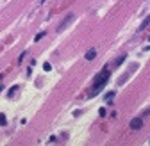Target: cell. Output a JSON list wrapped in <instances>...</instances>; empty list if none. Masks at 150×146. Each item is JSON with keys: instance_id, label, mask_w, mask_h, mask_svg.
I'll return each mask as SVG.
<instances>
[{"instance_id": "obj_1", "label": "cell", "mask_w": 150, "mask_h": 146, "mask_svg": "<svg viewBox=\"0 0 150 146\" xmlns=\"http://www.w3.org/2000/svg\"><path fill=\"white\" fill-rule=\"evenodd\" d=\"M109 77H111V71H109V68H104V70H102V73H100V75L95 78V84H93V89L89 91V96H95L98 91H102V89L105 87V84H107Z\"/></svg>"}, {"instance_id": "obj_2", "label": "cell", "mask_w": 150, "mask_h": 146, "mask_svg": "<svg viewBox=\"0 0 150 146\" xmlns=\"http://www.w3.org/2000/svg\"><path fill=\"white\" fill-rule=\"evenodd\" d=\"M71 20H73V14H71V13H70V14H66V16H64V20L61 22V25L57 27V32H63V30H64L70 23H71Z\"/></svg>"}, {"instance_id": "obj_3", "label": "cell", "mask_w": 150, "mask_h": 146, "mask_svg": "<svg viewBox=\"0 0 150 146\" xmlns=\"http://www.w3.org/2000/svg\"><path fill=\"white\" fill-rule=\"evenodd\" d=\"M129 127L132 128V130H139V128H143V118H134L132 121L129 123Z\"/></svg>"}, {"instance_id": "obj_4", "label": "cell", "mask_w": 150, "mask_h": 146, "mask_svg": "<svg viewBox=\"0 0 150 146\" xmlns=\"http://www.w3.org/2000/svg\"><path fill=\"white\" fill-rule=\"evenodd\" d=\"M95 57H97V50H95V48H91V50L86 52V61H93Z\"/></svg>"}, {"instance_id": "obj_5", "label": "cell", "mask_w": 150, "mask_h": 146, "mask_svg": "<svg viewBox=\"0 0 150 146\" xmlns=\"http://www.w3.org/2000/svg\"><path fill=\"white\" fill-rule=\"evenodd\" d=\"M148 25H150V14H148V16H146V18L143 20V23L139 25V30H143V29H146Z\"/></svg>"}, {"instance_id": "obj_6", "label": "cell", "mask_w": 150, "mask_h": 146, "mask_svg": "<svg viewBox=\"0 0 150 146\" xmlns=\"http://www.w3.org/2000/svg\"><path fill=\"white\" fill-rule=\"evenodd\" d=\"M113 100H115V91H111V93H105V102L111 103Z\"/></svg>"}, {"instance_id": "obj_7", "label": "cell", "mask_w": 150, "mask_h": 146, "mask_svg": "<svg viewBox=\"0 0 150 146\" xmlns=\"http://www.w3.org/2000/svg\"><path fill=\"white\" fill-rule=\"evenodd\" d=\"M125 57H127V55H120V57H118V59H116V61H115V68H118V66H120V64H122V62H123V61H125Z\"/></svg>"}, {"instance_id": "obj_8", "label": "cell", "mask_w": 150, "mask_h": 146, "mask_svg": "<svg viewBox=\"0 0 150 146\" xmlns=\"http://www.w3.org/2000/svg\"><path fill=\"white\" fill-rule=\"evenodd\" d=\"M18 89H20V87H18V86H14V87H11V89H9V96L13 98V96H14V93H18Z\"/></svg>"}, {"instance_id": "obj_9", "label": "cell", "mask_w": 150, "mask_h": 146, "mask_svg": "<svg viewBox=\"0 0 150 146\" xmlns=\"http://www.w3.org/2000/svg\"><path fill=\"white\" fill-rule=\"evenodd\" d=\"M0 125H2V127H6V125H7V119H6V114H0Z\"/></svg>"}, {"instance_id": "obj_10", "label": "cell", "mask_w": 150, "mask_h": 146, "mask_svg": "<svg viewBox=\"0 0 150 146\" xmlns=\"http://www.w3.org/2000/svg\"><path fill=\"white\" fill-rule=\"evenodd\" d=\"M45 36H47V32L43 30V32H40V34H38V36L34 37V41H40V39H41V37H45Z\"/></svg>"}, {"instance_id": "obj_11", "label": "cell", "mask_w": 150, "mask_h": 146, "mask_svg": "<svg viewBox=\"0 0 150 146\" xmlns=\"http://www.w3.org/2000/svg\"><path fill=\"white\" fill-rule=\"evenodd\" d=\"M43 68H45V71H50V70H52V64H50V62H45Z\"/></svg>"}, {"instance_id": "obj_12", "label": "cell", "mask_w": 150, "mask_h": 146, "mask_svg": "<svg viewBox=\"0 0 150 146\" xmlns=\"http://www.w3.org/2000/svg\"><path fill=\"white\" fill-rule=\"evenodd\" d=\"M2 89H4V86H2V84H0V93H2Z\"/></svg>"}, {"instance_id": "obj_13", "label": "cell", "mask_w": 150, "mask_h": 146, "mask_svg": "<svg viewBox=\"0 0 150 146\" xmlns=\"http://www.w3.org/2000/svg\"><path fill=\"white\" fill-rule=\"evenodd\" d=\"M2 78H4V75H0V80H2Z\"/></svg>"}, {"instance_id": "obj_14", "label": "cell", "mask_w": 150, "mask_h": 146, "mask_svg": "<svg viewBox=\"0 0 150 146\" xmlns=\"http://www.w3.org/2000/svg\"><path fill=\"white\" fill-rule=\"evenodd\" d=\"M148 41H150V37H148Z\"/></svg>"}]
</instances>
